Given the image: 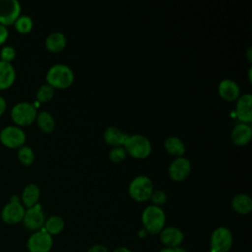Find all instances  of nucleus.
Segmentation results:
<instances>
[{
	"instance_id": "nucleus-1",
	"label": "nucleus",
	"mask_w": 252,
	"mask_h": 252,
	"mask_svg": "<svg viewBox=\"0 0 252 252\" xmlns=\"http://www.w3.org/2000/svg\"><path fill=\"white\" fill-rule=\"evenodd\" d=\"M142 223L144 229L150 234H159L165 225V213L161 207L150 205L142 213Z\"/></svg>"
},
{
	"instance_id": "nucleus-2",
	"label": "nucleus",
	"mask_w": 252,
	"mask_h": 252,
	"mask_svg": "<svg viewBox=\"0 0 252 252\" xmlns=\"http://www.w3.org/2000/svg\"><path fill=\"white\" fill-rule=\"evenodd\" d=\"M47 84L53 88L64 89L69 87L74 81L72 69L65 64H54L46 73Z\"/></svg>"
},
{
	"instance_id": "nucleus-3",
	"label": "nucleus",
	"mask_w": 252,
	"mask_h": 252,
	"mask_svg": "<svg viewBox=\"0 0 252 252\" xmlns=\"http://www.w3.org/2000/svg\"><path fill=\"white\" fill-rule=\"evenodd\" d=\"M123 146L125 151H127L131 156L137 158H146L152 150L149 139L140 134L127 135Z\"/></svg>"
},
{
	"instance_id": "nucleus-4",
	"label": "nucleus",
	"mask_w": 252,
	"mask_h": 252,
	"mask_svg": "<svg viewBox=\"0 0 252 252\" xmlns=\"http://www.w3.org/2000/svg\"><path fill=\"white\" fill-rule=\"evenodd\" d=\"M233 244V235L225 226L217 227L210 237V252H228Z\"/></svg>"
},
{
	"instance_id": "nucleus-5",
	"label": "nucleus",
	"mask_w": 252,
	"mask_h": 252,
	"mask_svg": "<svg viewBox=\"0 0 252 252\" xmlns=\"http://www.w3.org/2000/svg\"><path fill=\"white\" fill-rule=\"evenodd\" d=\"M154 190L153 182L146 175H138L134 177L129 184V194L135 201L144 202L150 199Z\"/></svg>"
},
{
	"instance_id": "nucleus-6",
	"label": "nucleus",
	"mask_w": 252,
	"mask_h": 252,
	"mask_svg": "<svg viewBox=\"0 0 252 252\" xmlns=\"http://www.w3.org/2000/svg\"><path fill=\"white\" fill-rule=\"evenodd\" d=\"M36 115H37L36 106L27 101L16 103L11 110L12 119L16 124L21 126L29 125L32 122H33L36 118Z\"/></svg>"
},
{
	"instance_id": "nucleus-7",
	"label": "nucleus",
	"mask_w": 252,
	"mask_h": 252,
	"mask_svg": "<svg viewBox=\"0 0 252 252\" xmlns=\"http://www.w3.org/2000/svg\"><path fill=\"white\" fill-rule=\"evenodd\" d=\"M44 221L45 216L42 211V207L39 203L25 210L22 222L26 229L32 232L40 230L44 225Z\"/></svg>"
},
{
	"instance_id": "nucleus-8",
	"label": "nucleus",
	"mask_w": 252,
	"mask_h": 252,
	"mask_svg": "<svg viewBox=\"0 0 252 252\" xmlns=\"http://www.w3.org/2000/svg\"><path fill=\"white\" fill-rule=\"evenodd\" d=\"M26 246L29 252H49L53 246V238L41 228L29 236Z\"/></svg>"
},
{
	"instance_id": "nucleus-9",
	"label": "nucleus",
	"mask_w": 252,
	"mask_h": 252,
	"mask_svg": "<svg viewBox=\"0 0 252 252\" xmlns=\"http://www.w3.org/2000/svg\"><path fill=\"white\" fill-rule=\"evenodd\" d=\"M0 141L9 148H20L26 141V134L19 126L8 125L1 130Z\"/></svg>"
},
{
	"instance_id": "nucleus-10",
	"label": "nucleus",
	"mask_w": 252,
	"mask_h": 252,
	"mask_svg": "<svg viewBox=\"0 0 252 252\" xmlns=\"http://www.w3.org/2000/svg\"><path fill=\"white\" fill-rule=\"evenodd\" d=\"M25 210L24 205L20 201H9L2 208L1 219L7 224H17L22 221Z\"/></svg>"
},
{
	"instance_id": "nucleus-11",
	"label": "nucleus",
	"mask_w": 252,
	"mask_h": 252,
	"mask_svg": "<svg viewBox=\"0 0 252 252\" xmlns=\"http://www.w3.org/2000/svg\"><path fill=\"white\" fill-rule=\"evenodd\" d=\"M21 15V5L18 0H0V24L8 26L14 24Z\"/></svg>"
},
{
	"instance_id": "nucleus-12",
	"label": "nucleus",
	"mask_w": 252,
	"mask_h": 252,
	"mask_svg": "<svg viewBox=\"0 0 252 252\" xmlns=\"http://www.w3.org/2000/svg\"><path fill=\"white\" fill-rule=\"evenodd\" d=\"M191 171V162L183 157H177L168 167L169 176L175 181L183 180Z\"/></svg>"
},
{
	"instance_id": "nucleus-13",
	"label": "nucleus",
	"mask_w": 252,
	"mask_h": 252,
	"mask_svg": "<svg viewBox=\"0 0 252 252\" xmlns=\"http://www.w3.org/2000/svg\"><path fill=\"white\" fill-rule=\"evenodd\" d=\"M236 116L243 122L252 121V94L246 93L238 97L236 101Z\"/></svg>"
},
{
	"instance_id": "nucleus-14",
	"label": "nucleus",
	"mask_w": 252,
	"mask_h": 252,
	"mask_svg": "<svg viewBox=\"0 0 252 252\" xmlns=\"http://www.w3.org/2000/svg\"><path fill=\"white\" fill-rule=\"evenodd\" d=\"M159 239L165 247H177L182 243L184 234L179 228L168 226L160 231Z\"/></svg>"
},
{
	"instance_id": "nucleus-15",
	"label": "nucleus",
	"mask_w": 252,
	"mask_h": 252,
	"mask_svg": "<svg viewBox=\"0 0 252 252\" xmlns=\"http://www.w3.org/2000/svg\"><path fill=\"white\" fill-rule=\"evenodd\" d=\"M218 91L220 95L225 100H235L239 97L240 88L238 84L231 79H223L220 82Z\"/></svg>"
},
{
	"instance_id": "nucleus-16",
	"label": "nucleus",
	"mask_w": 252,
	"mask_h": 252,
	"mask_svg": "<svg viewBox=\"0 0 252 252\" xmlns=\"http://www.w3.org/2000/svg\"><path fill=\"white\" fill-rule=\"evenodd\" d=\"M252 137V128L249 124L240 122L236 124L231 131V139L235 145H245Z\"/></svg>"
},
{
	"instance_id": "nucleus-17",
	"label": "nucleus",
	"mask_w": 252,
	"mask_h": 252,
	"mask_svg": "<svg viewBox=\"0 0 252 252\" xmlns=\"http://www.w3.org/2000/svg\"><path fill=\"white\" fill-rule=\"evenodd\" d=\"M16 79V71L10 62L0 59V90L11 87Z\"/></svg>"
},
{
	"instance_id": "nucleus-18",
	"label": "nucleus",
	"mask_w": 252,
	"mask_h": 252,
	"mask_svg": "<svg viewBox=\"0 0 252 252\" xmlns=\"http://www.w3.org/2000/svg\"><path fill=\"white\" fill-rule=\"evenodd\" d=\"M40 197V189L35 183H29L22 192V202L27 208L32 207L38 203Z\"/></svg>"
},
{
	"instance_id": "nucleus-19",
	"label": "nucleus",
	"mask_w": 252,
	"mask_h": 252,
	"mask_svg": "<svg viewBox=\"0 0 252 252\" xmlns=\"http://www.w3.org/2000/svg\"><path fill=\"white\" fill-rule=\"evenodd\" d=\"M231 206L238 214L246 215L252 211V199L249 195L240 193L232 198Z\"/></svg>"
},
{
	"instance_id": "nucleus-20",
	"label": "nucleus",
	"mask_w": 252,
	"mask_h": 252,
	"mask_svg": "<svg viewBox=\"0 0 252 252\" xmlns=\"http://www.w3.org/2000/svg\"><path fill=\"white\" fill-rule=\"evenodd\" d=\"M103 138L105 142L114 147L122 146L127 138V134L123 133L120 129L114 126H109L105 129L103 133Z\"/></svg>"
},
{
	"instance_id": "nucleus-21",
	"label": "nucleus",
	"mask_w": 252,
	"mask_h": 252,
	"mask_svg": "<svg viewBox=\"0 0 252 252\" xmlns=\"http://www.w3.org/2000/svg\"><path fill=\"white\" fill-rule=\"evenodd\" d=\"M66 43H67L66 36L60 32H55L50 33L45 39L46 48L52 52H58L63 50L66 46Z\"/></svg>"
},
{
	"instance_id": "nucleus-22",
	"label": "nucleus",
	"mask_w": 252,
	"mask_h": 252,
	"mask_svg": "<svg viewBox=\"0 0 252 252\" xmlns=\"http://www.w3.org/2000/svg\"><path fill=\"white\" fill-rule=\"evenodd\" d=\"M65 227V221L64 220L57 215H53L50 216L49 218L45 219L44 221V225H43V229L50 234L51 236L53 235H57L59 233L62 232V230Z\"/></svg>"
},
{
	"instance_id": "nucleus-23",
	"label": "nucleus",
	"mask_w": 252,
	"mask_h": 252,
	"mask_svg": "<svg viewBox=\"0 0 252 252\" xmlns=\"http://www.w3.org/2000/svg\"><path fill=\"white\" fill-rule=\"evenodd\" d=\"M164 147L169 154L177 157H181L185 152V145L183 141L175 136L168 137L164 141Z\"/></svg>"
},
{
	"instance_id": "nucleus-24",
	"label": "nucleus",
	"mask_w": 252,
	"mask_h": 252,
	"mask_svg": "<svg viewBox=\"0 0 252 252\" xmlns=\"http://www.w3.org/2000/svg\"><path fill=\"white\" fill-rule=\"evenodd\" d=\"M35 119L37 121L38 127L45 133L51 132L55 127L54 118L52 117V115L49 112H47L45 110L37 113Z\"/></svg>"
},
{
	"instance_id": "nucleus-25",
	"label": "nucleus",
	"mask_w": 252,
	"mask_h": 252,
	"mask_svg": "<svg viewBox=\"0 0 252 252\" xmlns=\"http://www.w3.org/2000/svg\"><path fill=\"white\" fill-rule=\"evenodd\" d=\"M14 26L19 32L28 33L33 27V21L28 15H20L14 22Z\"/></svg>"
},
{
	"instance_id": "nucleus-26",
	"label": "nucleus",
	"mask_w": 252,
	"mask_h": 252,
	"mask_svg": "<svg viewBox=\"0 0 252 252\" xmlns=\"http://www.w3.org/2000/svg\"><path fill=\"white\" fill-rule=\"evenodd\" d=\"M18 158L23 164L30 165L34 161L35 155L31 147L23 145L18 150Z\"/></svg>"
},
{
	"instance_id": "nucleus-27",
	"label": "nucleus",
	"mask_w": 252,
	"mask_h": 252,
	"mask_svg": "<svg viewBox=\"0 0 252 252\" xmlns=\"http://www.w3.org/2000/svg\"><path fill=\"white\" fill-rule=\"evenodd\" d=\"M54 94V88L48 84L41 85L36 92V98L39 102H46L50 100Z\"/></svg>"
},
{
	"instance_id": "nucleus-28",
	"label": "nucleus",
	"mask_w": 252,
	"mask_h": 252,
	"mask_svg": "<svg viewBox=\"0 0 252 252\" xmlns=\"http://www.w3.org/2000/svg\"><path fill=\"white\" fill-rule=\"evenodd\" d=\"M125 157H126V151H125L124 147H122V146L113 147L109 152L110 159L115 162H119V161L123 160L125 158Z\"/></svg>"
},
{
	"instance_id": "nucleus-29",
	"label": "nucleus",
	"mask_w": 252,
	"mask_h": 252,
	"mask_svg": "<svg viewBox=\"0 0 252 252\" xmlns=\"http://www.w3.org/2000/svg\"><path fill=\"white\" fill-rule=\"evenodd\" d=\"M16 56V49L11 45H4L0 50V59L6 62H10Z\"/></svg>"
},
{
	"instance_id": "nucleus-30",
	"label": "nucleus",
	"mask_w": 252,
	"mask_h": 252,
	"mask_svg": "<svg viewBox=\"0 0 252 252\" xmlns=\"http://www.w3.org/2000/svg\"><path fill=\"white\" fill-rule=\"evenodd\" d=\"M150 199L152 200L154 205L160 207L161 205H163L166 202L167 196H166V193L163 192L162 190H153V192L150 196Z\"/></svg>"
},
{
	"instance_id": "nucleus-31",
	"label": "nucleus",
	"mask_w": 252,
	"mask_h": 252,
	"mask_svg": "<svg viewBox=\"0 0 252 252\" xmlns=\"http://www.w3.org/2000/svg\"><path fill=\"white\" fill-rule=\"evenodd\" d=\"M9 35V32L6 26L0 24V45L3 44Z\"/></svg>"
},
{
	"instance_id": "nucleus-32",
	"label": "nucleus",
	"mask_w": 252,
	"mask_h": 252,
	"mask_svg": "<svg viewBox=\"0 0 252 252\" xmlns=\"http://www.w3.org/2000/svg\"><path fill=\"white\" fill-rule=\"evenodd\" d=\"M87 252H108V249L105 245L102 244H94L93 246H91Z\"/></svg>"
},
{
	"instance_id": "nucleus-33",
	"label": "nucleus",
	"mask_w": 252,
	"mask_h": 252,
	"mask_svg": "<svg viewBox=\"0 0 252 252\" xmlns=\"http://www.w3.org/2000/svg\"><path fill=\"white\" fill-rule=\"evenodd\" d=\"M6 107H7V102H6V99L0 95V115H2L5 110H6Z\"/></svg>"
},
{
	"instance_id": "nucleus-34",
	"label": "nucleus",
	"mask_w": 252,
	"mask_h": 252,
	"mask_svg": "<svg viewBox=\"0 0 252 252\" xmlns=\"http://www.w3.org/2000/svg\"><path fill=\"white\" fill-rule=\"evenodd\" d=\"M112 252H132V251L125 246H119V247L115 248Z\"/></svg>"
},
{
	"instance_id": "nucleus-35",
	"label": "nucleus",
	"mask_w": 252,
	"mask_h": 252,
	"mask_svg": "<svg viewBox=\"0 0 252 252\" xmlns=\"http://www.w3.org/2000/svg\"><path fill=\"white\" fill-rule=\"evenodd\" d=\"M159 252H175L174 247H164Z\"/></svg>"
},
{
	"instance_id": "nucleus-36",
	"label": "nucleus",
	"mask_w": 252,
	"mask_h": 252,
	"mask_svg": "<svg viewBox=\"0 0 252 252\" xmlns=\"http://www.w3.org/2000/svg\"><path fill=\"white\" fill-rule=\"evenodd\" d=\"M247 58H248L249 61L252 60V58H251V47H249L248 50H247Z\"/></svg>"
},
{
	"instance_id": "nucleus-37",
	"label": "nucleus",
	"mask_w": 252,
	"mask_h": 252,
	"mask_svg": "<svg viewBox=\"0 0 252 252\" xmlns=\"http://www.w3.org/2000/svg\"><path fill=\"white\" fill-rule=\"evenodd\" d=\"M208 252H210V251H208Z\"/></svg>"
}]
</instances>
